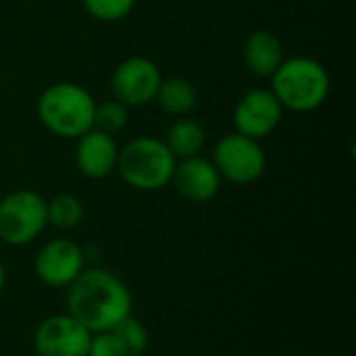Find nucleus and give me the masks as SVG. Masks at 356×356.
<instances>
[{
  "mask_svg": "<svg viewBox=\"0 0 356 356\" xmlns=\"http://www.w3.org/2000/svg\"><path fill=\"white\" fill-rule=\"evenodd\" d=\"M131 309L127 286L106 269H83L67 292V313L90 334L113 330L131 315Z\"/></svg>",
  "mask_w": 356,
  "mask_h": 356,
  "instance_id": "nucleus-1",
  "label": "nucleus"
},
{
  "mask_svg": "<svg viewBox=\"0 0 356 356\" xmlns=\"http://www.w3.org/2000/svg\"><path fill=\"white\" fill-rule=\"evenodd\" d=\"M96 100L92 94L71 81L46 88L38 100V117L42 125L58 138L77 140L94 127Z\"/></svg>",
  "mask_w": 356,
  "mask_h": 356,
  "instance_id": "nucleus-2",
  "label": "nucleus"
},
{
  "mask_svg": "<svg viewBox=\"0 0 356 356\" xmlns=\"http://www.w3.org/2000/svg\"><path fill=\"white\" fill-rule=\"evenodd\" d=\"M271 92L284 108L309 113L319 108L330 94V75L325 67L307 56L282 60L271 75Z\"/></svg>",
  "mask_w": 356,
  "mask_h": 356,
  "instance_id": "nucleus-3",
  "label": "nucleus"
},
{
  "mask_svg": "<svg viewBox=\"0 0 356 356\" xmlns=\"http://www.w3.org/2000/svg\"><path fill=\"white\" fill-rule=\"evenodd\" d=\"M175 163V156L163 140L142 136L119 148L117 171L129 188L156 192L171 184Z\"/></svg>",
  "mask_w": 356,
  "mask_h": 356,
  "instance_id": "nucleus-4",
  "label": "nucleus"
},
{
  "mask_svg": "<svg viewBox=\"0 0 356 356\" xmlns=\"http://www.w3.org/2000/svg\"><path fill=\"white\" fill-rule=\"evenodd\" d=\"M46 198L33 190H19L0 200V240L8 246L33 242L46 227Z\"/></svg>",
  "mask_w": 356,
  "mask_h": 356,
  "instance_id": "nucleus-5",
  "label": "nucleus"
},
{
  "mask_svg": "<svg viewBox=\"0 0 356 356\" xmlns=\"http://www.w3.org/2000/svg\"><path fill=\"white\" fill-rule=\"evenodd\" d=\"M213 165L217 167L221 179L246 186L263 177L267 169V154L259 140L236 131L217 142Z\"/></svg>",
  "mask_w": 356,
  "mask_h": 356,
  "instance_id": "nucleus-6",
  "label": "nucleus"
},
{
  "mask_svg": "<svg viewBox=\"0 0 356 356\" xmlns=\"http://www.w3.org/2000/svg\"><path fill=\"white\" fill-rule=\"evenodd\" d=\"M163 77L159 67L144 56H131L117 65L111 77V90L115 100L125 106H142L156 98Z\"/></svg>",
  "mask_w": 356,
  "mask_h": 356,
  "instance_id": "nucleus-7",
  "label": "nucleus"
},
{
  "mask_svg": "<svg viewBox=\"0 0 356 356\" xmlns=\"http://www.w3.org/2000/svg\"><path fill=\"white\" fill-rule=\"evenodd\" d=\"M92 334L69 313L44 319L33 334L38 356H86Z\"/></svg>",
  "mask_w": 356,
  "mask_h": 356,
  "instance_id": "nucleus-8",
  "label": "nucleus"
},
{
  "mask_svg": "<svg viewBox=\"0 0 356 356\" xmlns=\"http://www.w3.org/2000/svg\"><path fill=\"white\" fill-rule=\"evenodd\" d=\"M33 271L50 288H69L83 271V250L67 238L50 240L35 254Z\"/></svg>",
  "mask_w": 356,
  "mask_h": 356,
  "instance_id": "nucleus-9",
  "label": "nucleus"
},
{
  "mask_svg": "<svg viewBox=\"0 0 356 356\" xmlns=\"http://www.w3.org/2000/svg\"><path fill=\"white\" fill-rule=\"evenodd\" d=\"M284 106L271 90L257 88L246 92L234 111L236 131L254 140H263L273 134L282 121Z\"/></svg>",
  "mask_w": 356,
  "mask_h": 356,
  "instance_id": "nucleus-10",
  "label": "nucleus"
},
{
  "mask_svg": "<svg viewBox=\"0 0 356 356\" xmlns=\"http://www.w3.org/2000/svg\"><path fill=\"white\" fill-rule=\"evenodd\" d=\"M175 190L192 202H209L213 200L221 190V175L213 161L198 156L181 159L175 163L173 177H171Z\"/></svg>",
  "mask_w": 356,
  "mask_h": 356,
  "instance_id": "nucleus-11",
  "label": "nucleus"
},
{
  "mask_svg": "<svg viewBox=\"0 0 356 356\" xmlns=\"http://www.w3.org/2000/svg\"><path fill=\"white\" fill-rule=\"evenodd\" d=\"M117 159H119V146L113 136L92 127L90 131L77 138L75 163L83 177L102 179L111 175L117 169Z\"/></svg>",
  "mask_w": 356,
  "mask_h": 356,
  "instance_id": "nucleus-12",
  "label": "nucleus"
},
{
  "mask_svg": "<svg viewBox=\"0 0 356 356\" xmlns=\"http://www.w3.org/2000/svg\"><path fill=\"white\" fill-rule=\"evenodd\" d=\"M284 60V48L275 33L254 31L244 44V63L250 73L259 77H271Z\"/></svg>",
  "mask_w": 356,
  "mask_h": 356,
  "instance_id": "nucleus-13",
  "label": "nucleus"
},
{
  "mask_svg": "<svg viewBox=\"0 0 356 356\" xmlns=\"http://www.w3.org/2000/svg\"><path fill=\"white\" fill-rule=\"evenodd\" d=\"M163 142L169 148V152L175 156V161H181V159L198 156L202 152L207 144V131L198 121L184 117V119H177L167 129V136Z\"/></svg>",
  "mask_w": 356,
  "mask_h": 356,
  "instance_id": "nucleus-14",
  "label": "nucleus"
},
{
  "mask_svg": "<svg viewBox=\"0 0 356 356\" xmlns=\"http://www.w3.org/2000/svg\"><path fill=\"white\" fill-rule=\"evenodd\" d=\"M154 100H159V104L165 113L184 117L194 111V106L198 102V94H196V88L192 86V81H188L186 77H167L161 81Z\"/></svg>",
  "mask_w": 356,
  "mask_h": 356,
  "instance_id": "nucleus-15",
  "label": "nucleus"
},
{
  "mask_svg": "<svg viewBox=\"0 0 356 356\" xmlns=\"http://www.w3.org/2000/svg\"><path fill=\"white\" fill-rule=\"evenodd\" d=\"M46 215L48 223H52L56 229H73L81 223L83 219V204L77 196L73 194H56L54 198L46 200Z\"/></svg>",
  "mask_w": 356,
  "mask_h": 356,
  "instance_id": "nucleus-16",
  "label": "nucleus"
},
{
  "mask_svg": "<svg viewBox=\"0 0 356 356\" xmlns=\"http://www.w3.org/2000/svg\"><path fill=\"white\" fill-rule=\"evenodd\" d=\"M111 332L117 336V340L121 342V346H123V350H125L127 356H142L146 353L150 338H148L146 327L134 315H129L123 321H119Z\"/></svg>",
  "mask_w": 356,
  "mask_h": 356,
  "instance_id": "nucleus-17",
  "label": "nucleus"
},
{
  "mask_svg": "<svg viewBox=\"0 0 356 356\" xmlns=\"http://www.w3.org/2000/svg\"><path fill=\"white\" fill-rule=\"evenodd\" d=\"M129 121L127 115V106L121 104L119 100H106L96 104L94 111V129H100L108 136H115L117 131H121Z\"/></svg>",
  "mask_w": 356,
  "mask_h": 356,
  "instance_id": "nucleus-18",
  "label": "nucleus"
},
{
  "mask_svg": "<svg viewBox=\"0 0 356 356\" xmlns=\"http://www.w3.org/2000/svg\"><path fill=\"white\" fill-rule=\"evenodd\" d=\"M81 2L90 17L106 23L125 19L136 6V0H81Z\"/></svg>",
  "mask_w": 356,
  "mask_h": 356,
  "instance_id": "nucleus-19",
  "label": "nucleus"
},
{
  "mask_svg": "<svg viewBox=\"0 0 356 356\" xmlns=\"http://www.w3.org/2000/svg\"><path fill=\"white\" fill-rule=\"evenodd\" d=\"M90 356H127L121 342L117 340V336L108 330V332H100V334H92L90 340Z\"/></svg>",
  "mask_w": 356,
  "mask_h": 356,
  "instance_id": "nucleus-20",
  "label": "nucleus"
},
{
  "mask_svg": "<svg viewBox=\"0 0 356 356\" xmlns=\"http://www.w3.org/2000/svg\"><path fill=\"white\" fill-rule=\"evenodd\" d=\"M4 286H6V269H4V265L0 261V292L4 290Z\"/></svg>",
  "mask_w": 356,
  "mask_h": 356,
  "instance_id": "nucleus-21",
  "label": "nucleus"
},
{
  "mask_svg": "<svg viewBox=\"0 0 356 356\" xmlns=\"http://www.w3.org/2000/svg\"><path fill=\"white\" fill-rule=\"evenodd\" d=\"M86 356H90V355H86Z\"/></svg>",
  "mask_w": 356,
  "mask_h": 356,
  "instance_id": "nucleus-22",
  "label": "nucleus"
}]
</instances>
